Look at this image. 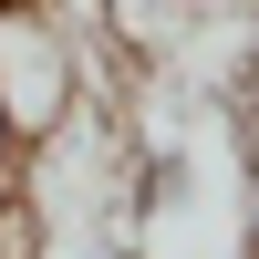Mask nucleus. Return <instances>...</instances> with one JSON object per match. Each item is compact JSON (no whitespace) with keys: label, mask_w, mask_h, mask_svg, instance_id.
I'll return each mask as SVG.
<instances>
[{"label":"nucleus","mask_w":259,"mask_h":259,"mask_svg":"<svg viewBox=\"0 0 259 259\" xmlns=\"http://www.w3.org/2000/svg\"><path fill=\"white\" fill-rule=\"evenodd\" d=\"M0 104H11V124L31 145L73 114V52H62L41 0H0Z\"/></svg>","instance_id":"1"},{"label":"nucleus","mask_w":259,"mask_h":259,"mask_svg":"<svg viewBox=\"0 0 259 259\" xmlns=\"http://www.w3.org/2000/svg\"><path fill=\"white\" fill-rule=\"evenodd\" d=\"M218 124H228V156H239V177L259 187V21L239 31V62L218 73Z\"/></svg>","instance_id":"2"},{"label":"nucleus","mask_w":259,"mask_h":259,"mask_svg":"<svg viewBox=\"0 0 259 259\" xmlns=\"http://www.w3.org/2000/svg\"><path fill=\"white\" fill-rule=\"evenodd\" d=\"M21 156H31V135H21L11 104H0V207H11V187H21Z\"/></svg>","instance_id":"3"}]
</instances>
